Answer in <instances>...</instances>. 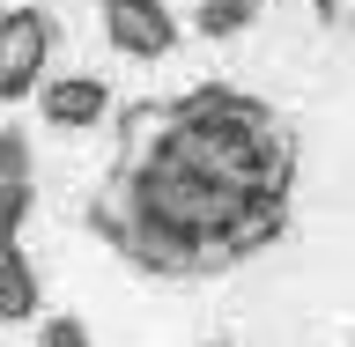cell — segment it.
<instances>
[{"label":"cell","mask_w":355,"mask_h":347,"mask_svg":"<svg viewBox=\"0 0 355 347\" xmlns=\"http://www.w3.org/2000/svg\"><path fill=\"white\" fill-rule=\"evenodd\" d=\"M37 104H44V118H52V126L82 133V126H104V118H111V89L96 82V74H60V82L44 74Z\"/></svg>","instance_id":"obj_5"},{"label":"cell","mask_w":355,"mask_h":347,"mask_svg":"<svg viewBox=\"0 0 355 347\" xmlns=\"http://www.w3.org/2000/svg\"><path fill=\"white\" fill-rule=\"evenodd\" d=\"M96 22H104L119 60H163V52H178L171 0H96Z\"/></svg>","instance_id":"obj_4"},{"label":"cell","mask_w":355,"mask_h":347,"mask_svg":"<svg viewBox=\"0 0 355 347\" xmlns=\"http://www.w3.org/2000/svg\"><path fill=\"white\" fill-rule=\"evenodd\" d=\"M200 347H237V340H200Z\"/></svg>","instance_id":"obj_9"},{"label":"cell","mask_w":355,"mask_h":347,"mask_svg":"<svg viewBox=\"0 0 355 347\" xmlns=\"http://www.w3.org/2000/svg\"><path fill=\"white\" fill-rule=\"evenodd\" d=\"M52 60H60V22L44 8H8L0 15V104L37 96Z\"/></svg>","instance_id":"obj_3"},{"label":"cell","mask_w":355,"mask_h":347,"mask_svg":"<svg viewBox=\"0 0 355 347\" xmlns=\"http://www.w3.org/2000/svg\"><path fill=\"white\" fill-rule=\"evenodd\" d=\"M22 215H30V141L0 126V326L37 318V274L22 259Z\"/></svg>","instance_id":"obj_2"},{"label":"cell","mask_w":355,"mask_h":347,"mask_svg":"<svg viewBox=\"0 0 355 347\" xmlns=\"http://www.w3.org/2000/svg\"><path fill=\"white\" fill-rule=\"evenodd\" d=\"M259 8H266V0H200V8H193V30L222 44V37H237V30H252Z\"/></svg>","instance_id":"obj_6"},{"label":"cell","mask_w":355,"mask_h":347,"mask_svg":"<svg viewBox=\"0 0 355 347\" xmlns=\"http://www.w3.org/2000/svg\"><path fill=\"white\" fill-rule=\"evenodd\" d=\"M304 141L237 82L141 96L111 118L89 185V237L148 281H215L288 237Z\"/></svg>","instance_id":"obj_1"},{"label":"cell","mask_w":355,"mask_h":347,"mask_svg":"<svg viewBox=\"0 0 355 347\" xmlns=\"http://www.w3.org/2000/svg\"><path fill=\"white\" fill-rule=\"evenodd\" d=\"M30 347H89V326L74 318V310H60V318H44V326H37Z\"/></svg>","instance_id":"obj_7"},{"label":"cell","mask_w":355,"mask_h":347,"mask_svg":"<svg viewBox=\"0 0 355 347\" xmlns=\"http://www.w3.org/2000/svg\"><path fill=\"white\" fill-rule=\"evenodd\" d=\"M304 8L326 22V30H355V0H304Z\"/></svg>","instance_id":"obj_8"}]
</instances>
